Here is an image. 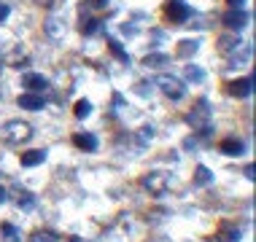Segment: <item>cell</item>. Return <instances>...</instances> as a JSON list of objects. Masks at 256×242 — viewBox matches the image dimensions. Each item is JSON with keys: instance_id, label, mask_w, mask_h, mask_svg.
<instances>
[{"instance_id": "6da1fadb", "label": "cell", "mask_w": 256, "mask_h": 242, "mask_svg": "<svg viewBox=\"0 0 256 242\" xmlns=\"http://www.w3.org/2000/svg\"><path fill=\"white\" fill-rule=\"evenodd\" d=\"M210 121H213V113H210V105H208V100H197L192 110L186 113V124H189L192 129H197V132L202 135H210Z\"/></svg>"}, {"instance_id": "7a4b0ae2", "label": "cell", "mask_w": 256, "mask_h": 242, "mask_svg": "<svg viewBox=\"0 0 256 242\" xmlns=\"http://www.w3.org/2000/svg\"><path fill=\"white\" fill-rule=\"evenodd\" d=\"M30 135H32V127L27 121H19V119H14V121H8L3 127V143H8V145L24 143Z\"/></svg>"}, {"instance_id": "3957f363", "label": "cell", "mask_w": 256, "mask_h": 242, "mask_svg": "<svg viewBox=\"0 0 256 242\" xmlns=\"http://www.w3.org/2000/svg\"><path fill=\"white\" fill-rule=\"evenodd\" d=\"M170 181L172 178L168 175V172H146V175L140 178V186L148 194H154V197H162V194L170 189Z\"/></svg>"}, {"instance_id": "277c9868", "label": "cell", "mask_w": 256, "mask_h": 242, "mask_svg": "<svg viewBox=\"0 0 256 242\" xmlns=\"http://www.w3.org/2000/svg\"><path fill=\"white\" fill-rule=\"evenodd\" d=\"M156 86L159 92H162L164 97H170V100H181V97L186 94V86L181 78H176V75H156Z\"/></svg>"}, {"instance_id": "5b68a950", "label": "cell", "mask_w": 256, "mask_h": 242, "mask_svg": "<svg viewBox=\"0 0 256 242\" xmlns=\"http://www.w3.org/2000/svg\"><path fill=\"white\" fill-rule=\"evenodd\" d=\"M164 16H168L172 24H184L186 19L192 16V8L184 0H168V3H164Z\"/></svg>"}, {"instance_id": "8992f818", "label": "cell", "mask_w": 256, "mask_h": 242, "mask_svg": "<svg viewBox=\"0 0 256 242\" xmlns=\"http://www.w3.org/2000/svg\"><path fill=\"white\" fill-rule=\"evenodd\" d=\"M248 19H251V16H248V11H243V8H230L224 16H221V22L230 27L232 32H240V30L248 24Z\"/></svg>"}, {"instance_id": "52a82bcc", "label": "cell", "mask_w": 256, "mask_h": 242, "mask_svg": "<svg viewBox=\"0 0 256 242\" xmlns=\"http://www.w3.org/2000/svg\"><path fill=\"white\" fill-rule=\"evenodd\" d=\"M240 237H243V229H240L238 224H232V221H224V224L218 226L216 242H240Z\"/></svg>"}, {"instance_id": "ba28073f", "label": "cell", "mask_w": 256, "mask_h": 242, "mask_svg": "<svg viewBox=\"0 0 256 242\" xmlns=\"http://www.w3.org/2000/svg\"><path fill=\"white\" fill-rule=\"evenodd\" d=\"M251 89H254V81L248 78V75H246V78H234V81L226 84V92H230L232 97H240V100L251 94Z\"/></svg>"}, {"instance_id": "9c48e42d", "label": "cell", "mask_w": 256, "mask_h": 242, "mask_svg": "<svg viewBox=\"0 0 256 242\" xmlns=\"http://www.w3.org/2000/svg\"><path fill=\"white\" fill-rule=\"evenodd\" d=\"M218 51L221 54H226V57H230V54L232 51H238V48L240 46H243V40H240V35H238V32H226V35H221L218 38Z\"/></svg>"}, {"instance_id": "30bf717a", "label": "cell", "mask_w": 256, "mask_h": 242, "mask_svg": "<svg viewBox=\"0 0 256 242\" xmlns=\"http://www.w3.org/2000/svg\"><path fill=\"white\" fill-rule=\"evenodd\" d=\"M16 105L24 108V110H40V108H44V94H38V92H24V94H19Z\"/></svg>"}, {"instance_id": "8fae6325", "label": "cell", "mask_w": 256, "mask_h": 242, "mask_svg": "<svg viewBox=\"0 0 256 242\" xmlns=\"http://www.w3.org/2000/svg\"><path fill=\"white\" fill-rule=\"evenodd\" d=\"M44 30H46V35L54 38V40H62V38H65V32H68L65 30V22H62L60 16H49V19H46Z\"/></svg>"}, {"instance_id": "7c38bea8", "label": "cell", "mask_w": 256, "mask_h": 242, "mask_svg": "<svg viewBox=\"0 0 256 242\" xmlns=\"http://www.w3.org/2000/svg\"><path fill=\"white\" fill-rule=\"evenodd\" d=\"M218 151H221V154H226V156H243L246 154V145H243V140H238V137H226V140H221Z\"/></svg>"}, {"instance_id": "4fadbf2b", "label": "cell", "mask_w": 256, "mask_h": 242, "mask_svg": "<svg viewBox=\"0 0 256 242\" xmlns=\"http://www.w3.org/2000/svg\"><path fill=\"white\" fill-rule=\"evenodd\" d=\"M19 162H22V167H38V164L46 162V151H40V148L24 151V154L19 156Z\"/></svg>"}, {"instance_id": "5bb4252c", "label": "cell", "mask_w": 256, "mask_h": 242, "mask_svg": "<svg viewBox=\"0 0 256 242\" xmlns=\"http://www.w3.org/2000/svg\"><path fill=\"white\" fill-rule=\"evenodd\" d=\"M73 145L81 151H98V137L89 132H76L73 135Z\"/></svg>"}, {"instance_id": "9a60e30c", "label": "cell", "mask_w": 256, "mask_h": 242, "mask_svg": "<svg viewBox=\"0 0 256 242\" xmlns=\"http://www.w3.org/2000/svg\"><path fill=\"white\" fill-rule=\"evenodd\" d=\"M22 86H27L30 92H44V89L49 86V84H46L44 75H38V73H27L24 78H22Z\"/></svg>"}, {"instance_id": "2e32d148", "label": "cell", "mask_w": 256, "mask_h": 242, "mask_svg": "<svg viewBox=\"0 0 256 242\" xmlns=\"http://www.w3.org/2000/svg\"><path fill=\"white\" fill-rule=\"evenodd\" d=\"M197 48H200V40L184 38V40H178V46H176V54H178V57H184V59H189L192 54H197Z\"/></svg>"}, {"instance_id": "e0dca14e", "label": "cell", "mask_w": 256, "mask_h": 242, "mask_svg": "<svg viewBox=\"0 0 256 242\" xmlns=\"http://www.w3.org/2000/svg\"><path fill=\"white\" fill-rule=\"evenodd\" d=\"M251 46H248V43H243V54H240V48H238V51H232L230 54V62H232V67H240V65H246V62L248 59H251Z\"/></svg>"}, {"instance_id": "ac0fdd59", "label": "cell", "mask_w": 256, "mask_h": 242, "mask_svg": "<svg viewBox=\"0 0 256 242\" xmlns=\"http://www.w3.org/2000/svg\"><path fill=\"white\" fill-rule=\"evenodd\" d=\"M210 183H213V172L200 164V167L194 170V186H210Z\"/></svg>"}, {"instance_id": "d6986e66", "label": "cell", "mask_w": 256, "mask_h": 242, "mask_svg": "<svg viewBox=\"0 0 256 242\" xmlns=\"http://www.w3.org/2000/svg\"><path fill=\"white\" fill-rule=\"evenodd\" d=\"M0 237L3 242H19V229L14 224H0Z\"/></svg>"}, {"instance_id": "ffe728a7", "label": "cell", "mask_w": 256, "mask_h": 242, "mask_svg": "<svg viewBox=\"0 0 256 242\" xmlns=\"http://www.w3.org/2000/svg\"><path fill=\"white\" fill-rule=\"evenodd\" d=\"M168 62H170L168 54H159V51H156V54H148V57L143 59V65H146V67H164Z\"/></svg>"}, {"instance_id": "44dd1931", "label": "cell", "mask_w": 256, "mask_h": 242, "mask_svg": "<svg viewBox=\"0 0 256 242\" xmlns=\"http://www.w3.org/2000/svg\"><path fill=\"white\" fill-rule=\"evenodd\" d=\"M73 113H76V119H86V116L92 113V102H89V100H78V102H76V108H73Z\"/></svg>"}, {"instance_id": "7402d4cb", "label": "cell", "mask_w": 256, "mask_h": 242, "mask_svg": "<svg viewBox=\"0 0 256 242\" xmlns=\"http://www.w3.org/2000/svg\"><path fill=\"white\" fill-rule=\"evenodd\" d=\"M108 48H110V54H114V57H119L122 62H127V59H130V57H127V51L122 48V43H119V40L108 38Z\"/></svg>"}, {"instance_id": "603a6c76", "label": "cell", "mask_w": 256, "mask_h": 242, "mask_svg": "<svg viewBox=\"0 0 256 242\" xmlns=\"http://www.w3.org/2000/svg\"><path fill=\"white\" fill-rule=\"evenodd\" d=\"M30 242H60V237L54 232H36L30 237Z\"/></svg>"}, {"instance_id": "cb8c5ba5", "label": "cell", "mask_w": 256, "mask_h": 242, "mask_svg": "<svg viewBox=\"0 0 256 242\" xmlns=\"http://www.w3.org/2000/svg\"><path fill=\"white\" fill-rule=\"evenodd\" d=\"M186 78L189 81H205V70L202 67H194V65H186Z\"/></svg>"}, {"instance_id": "d4e9b609", "label": "cell", "mask_w": 256, "mask_h": 242, "mask_svg": "<svg viewBox=\"0 0 256 242\" xmlns=\"http://www.w3.org/2000/svg\"><path fill=\"white\" fill-rule=\"evenodd\" d=\"M98 30H100L98 19H84V24H81V32H84V35H94Z\"/></svg>"}, {"instance_id": "484cf974", "label": "cell", "mask_w": 256, "mask_h": 242, "mask_svg": "<svg viewBox=\"0 0 256 242\" xmlns=\"http://www.w3.org/2000/svg\"><path fill=\"white\" fill-rule=\"evenodd\" d=\"M19 207H22V210H32V207H36V197H32L30 191H24L22 197H19Z\"/></svg>"}, {"instance_id": "4316f807", "label": "cell", "mask_w": 256, "mask_h": 242, "mask_svg": "<svg viewBox=\"0 0 256 242\" xmlns=\"http://www.w3.org/2000/svg\"><path fill=\"white\" fill-rule=\"evenodd\" d=\"M151 137H154V127H143V132H140V143H148Z\"/></svg>"}, {"instance_id": "83f0119b", "label": "cell", "mask_w": 256, "mask_h": 242, "mask_svg": "<svg viewBox=\"0 0 256 242\" xmlns=\"http://www.w3.org/2000/svg\"><path fill=\"white\" fill-rule=\"evenodd\" d=\"M11 13V8H8V3H3V0H0V22H3L6 16H8Z\"/></svg>"}, {"instance_id": "f1b7e54d", "label": "cell", "mask_w": 256, "mask_h": 242, "mask_svg": "<svg viewBox=\"0 0 256 242\" xmlns=\"http://www.w3.org/2000/svg\"><path fill=\"white\" fill-rule=\"evenodd\" d=\"M89 3H92L94 8H106V5H108V0H89Z\"/></svg>"}, {"instance_id": "f546056e", "label": "cell", "mask_w": 256, "mask_h": 242, "mask_svg": "<svg viewBox=\"0 0 256 242\" xmlns=\"http://www.w3.org/2000/svg\"><path fill=\"white\" fill-rule=\"evenodd\" d=\"M246 178H248V181H254V164H248V167H246Z\"/></svg>"}, {"instance_id": "4dcf8cb0", "label": "cell", "mask_w": 256, "mask_h": 242, "mask_svg": "<svg viewBox=\"0 0 256 242\" xmlns=\"http://www.w3.org/2000/svg\"><path fill=\"white\" fill-rule=\"evenodd\" d=\"M226 3H230L232 8H240V5H243V0H226Z\"/></svg>"}, {"instance_id": "1f68e13d", "label": "cell", "mask_w": 256, "mask_h": 242, "mask_svg": "<svg viewBox=\"0 0 256 242\" xmlns=\"http://www.w3.org/2000/svg\"><path fill=\"white\" fill-rule=\"evenodd\" d=\"M3 202H6V189L0 186V205H3Z\"/></svg>"}, {"instance_id": "d6a6232c", "label": "cell", "mask_w": 256, "mask_h": 242, "mask_svg": "<svg viewBox=\"0 0 256 242\" xmlns=\"http://www.w3.org/2000/svg\"><path fill=\"white\" fill-rule=\"evenodd\" d=\"M68 242H86V240H81V237H70Z\"/></svg>"}]
</instances>
